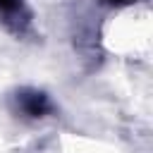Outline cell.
Returning a JSON list of instances; mask_svg holds the SVG:
<instances>
[{
	"instance_id": "obj_1",
	"label": "cell",
	"mask_w": 153,
	"mask_h": 153,
	"mask_svg": "<svg viewBox=\"0 0 153 153\" xmlns=\"http://www.w3.org/2000/svg\"><path fill=\"white\" fill-rule=\"evenodd\" d=\"M14 103H17V110L24 117H31V120H41V117H45L53 110L50 98L43 91H38V88H22V91H17Z\"/></svg>"
},
{
	"instance_id": "obj_2",
	"label": "cell",
	"mask_w": 153,
	"mask_h": 153,
	"mask_svg": "<svg viewBox=\"0 0 153 153\" xmlns=\"http://www.w3.org/2000/svg\"><path fill=\"white\" fill-rule=\"evenodd\" d=\"M0 14H2L7 22L17 19V17L22 14V0H0Z\"/></svg>"
},
{
	"instance_id": "obj_3",
	"label": "cell",
	"mask_w": 153,
	"mask_h": 153,
	"mask_svg": "<svg viewBox=\"0 0 153 153\" xmlns=\"http://www.w3.org/2000/svg\"><path fill=\"white\" fill-rule=\"evenodd\" d=\"M108 2H112V5H127V2H134V0H108Z\"/></svg>"
}]
</instances>
